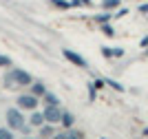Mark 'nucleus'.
Masks as SVG:
<instances>
[{"label":"nucleus","instance_id":"f8f14e48","mask_svg":"<svg viewBox=\"0 0 148 139\" xmlns=\"http://www.w3.org/2000/svg\"><path fill=\"white\" fill-rule=\"evenodd\" d=\"M44 102L47 104H60V99H58V95H53V93H44Z\"/></svg>","mask_w":148,"mask_h":139},{"label":"nucleus","instance_id":"f03ea898","mask_svg":"<svg viewBox=\"0 0 148 139\" xmlns=\"http://www.w3.org/2000/svg\"><path fill=\"white\" fill-rule=\"evenodd\" d=\"M44 115V121H49V124H58L62 119V110H60V104H47V108L42 110Z\"/></svg>","mask_w":148,"mask_h":139},{"label":"nucleus","instance_id":"20e7f679","mask_svg":"<svg viewBox=\"0 0 148 139\" xmlns=\"http://www.w3.org/2000/svg\"><path fill=\"white\" fill-rule=\"evenodd\" d=\"M18 106L20 108H25V110H33L38 108V97L31 93V95H20L18 97Z\"/></svg>","mask_w":148,"mask_h":139},{"label":"nucleus","instance_id":"6e6552de","mask_svg":"<svg viewBox=\"0 0 148 139\" xmlns=\"http://www.w3.org/2000/svg\"><path fill=\"white\" fill-rule=\"evenodd\" d=\"M31 126H36V128H40V126H42V124H44V115H42V113H38V110L36 108H33V115H31Z\"/></svg>","mask_w":148,"mask_h":139},{"label":"nucleus","instance_id":"f3484780","mask_svg":"<svg viewBox=\"0 0 148 139\" xmlns=\"http://www.w3.org/2000/svg\"><path fill=\"white\" fill-rule=\"evenodd\" d=\"M95 20H97V22H108L111 16H108V13H102V16H95Z\"/></svg>","mask_w":148,"mask_h":139},{"label":"nucleus","instance_id":"f257e3e1","mask_svg":"<svg viewBox=\"0 0 148 139\" xmlns=\"http://www.w3.org/2000/svg\"><path fill=\"white\" fill-rule=\"evenodd\" d=\"M7 124H9V128H13V130H22V126H25V115H22V110L9 108L7 110Z\"/></svg>","mask_w":148,"mask_h":139},{"label":"nucleus","instance_id":"a211bd4d","mask_svg":"<svg viewBox=\"0 0 148 139\" xmlns=\"http://www.w3.org/2000/svg\"><path fill=\"white\" fill-rule=\"evenodd\" d=\"M102 55H104V58H113V49L104 47V49H102Z\"/></svg>","mask_w":148,"mask_h":139},{"label":"nucleus","instance_id":"9d476101","mask_svg":"<svg viewBox=\"0 0 148 139\" xmlns=\"http://www.w3.org/2000/svg\"><path fill=\"white\" fill-rule=\"evenodd\" d=\"M60 124L64 128H71L73 126V115H71V113H66V110H62V119H60Z\"/></svg>","mask_w":148,"mask_h":139},{"label":"nucleus","instance_id":"7ed1b4c3","mask_svg":"<svg viewBox=\"0 0 148 139\" xmlns=\"http://www.w3.org/2000/svg\"><path fill=\"white\" fill-rule=\"evenodd\" d=\"M9 77L13 79V84H18V86H29L33 79H31V75L25 71V68H13L11 73H9Z\"/></svg>","mask_w":148,"mask_h":139},{"label":"nucleus","instance_id":"1a4fd4ad","mask_svg":"<svg viewBox=\"0 0 148 139\" xmlns=\"http://www.w3.org/2000/svg\"><path fill=\"white\" fill-rule=\"evenodd\" d=\"M40 137H56V128H53V124L47 121V126H40Z\"/></svg>","mask_w":148,"mask_h":139},{"label":"nucleus","instance_id":"ddd939ff","mask_svg":"<svg viewBox=\"0 0 148 139\" xmlns=\"http://www.w3.org/2000/svg\"><path fill=\"white\" fill-rule=\"evenodd\" d=\"M119 0H104V9H117Z\"/></svg>","mask_w":148,"mask_h":139},{"label":"nucleus","instance_id":"aec40b11","mask_svg":"<svg viewBox=\"0 0 148 139\" xmlns=\"http://www.w3.org/2000/svg\"><path fill=\"white\" fill-rule=\"evenodd\" d=\"M113 55H117V58H119V55H124V49H113Z\"/></svg>","mask_w":148,"mask_h":139},{"label":"nucleus","instance_id":"5701e85b","mask_svg":"<svg viewBox=\"0 0 148 139\" xmlns=\"http://www.w3.org/2000/svg\"><path fill=\"white\" fill-rule=\"evenodd\" d=\"M80 2H84V5H91V0H80Z\"/></svg>","mask_w":148,"mask_h":139},{"label":"nucleus","instance_id":"4468645a","mask_svg":"<svg viewBox=\"0 0 148 139\" xmlns=\"http://www.w3.org/2000/svg\"><path fill=\"white\" fill-rule=\"evenodd\" d=\"M0 139H13V133L7 128H0Z\"/></svg>","mask_w":148,"mask_h":139},{"label":"nucleus","instance_id":"2eb2a0df","mask_svg":"<svg viewBox=\"0 0 148 139\" xmlns=\"http://www.w3.org/2000/svg\"><path fill=\"white\" fill-rule=\"evenodd\" d=\"M0 66H11V58H7V55H0Z\"/></svg>","mask_w":148,"mask_h":139},{"label":"nucleus","instance_id":"0eeeda50","mask_svg":"<svg viewBox=\"0 0 148 139\" xmlns=\"http://www.w3.org/2000/svg\"><path fill=\"white\" fill-rule=\"evenodd\" d=\"M31 93L36 97H42L44 93H47V86H44L42 82H31Z\"/></svg>","mask_w":148,"mask_h":139},{"label":"nucleus","instance_id":"9b49d317","mask_svg":"<svg viewBox=\"0 0 148 139\" xmlns=\"http://www.w3.org/2000/svg\"><path fill=\"white\" fill-rule=\"evenodd\" d=\"M49 2L58 9H71V0H49Z\"/></svg>","mask_w":148,"mask_h":139},{"label":"nucleus","instance_id":"412c9836","mask_svg":"<svg viewBox=\"0 0 148 139\" xmlns=\"http://www.w3.org/2000/svg\"><path fill=\"white\" fill-rule=\"evenodd\" d=\"M139 11H144V13H148V2H146V5H142V7H139Z\"/></svg>","mask_w":148,"mask_h":139},{"label":"nucleus","instance_id":"6ab92c4d","mask_svg":"<svg viewBox=\"0 0 148 139\" xmlns=\"http://www.w3.org/2000/svg\"><path fill=\"white\" fill-rule=\"evenodd\" d=\"M104 33H106V36H113V29L108 27V24H104Z\"/></svg>","mask_w":148,"mask_h":139},{"label":"nucleus","instance_id":"dca6fc26","mask_svg":"<svg viewBox=\"0 0 148 139\" xmlns=\"http://www.w3.org/2000/svg\"><path fill=\"white\" fill-rule=\"evenodd\" d=\"M106 84H108V86H113L115 91H124V88H122V84H117V82H113V79H106Z\"/></svg>","mask_w":148,"mask_h":139},{"label":"nucleus","instance_id":"4be33fe9","mask_svg":"<svg viewBox=\"0 0 148 139\" xmlns=\"http://www.w3.org/2000/svg\"><path fill=\"white\" fill-rule=\"evenodd\" d=\"M142 47H148V36H146V38L142 40Z\"/></svg>","mask_w":148,"mask_h":139},{"label":"nucleus","instance_id":"39448f33","mask_svg":"<svg viewBox=\"0 0 148 139\" xmlns=\"http://www.w3.org/2000/svg\"><path fill=\"white\" fill-rule=\"evenodd\" d=\"M62 55H64V58H66L69 62H73L75 66H80V68H84V66H86V60H84V58H82L80 53L71 51V49H64V51H62Z\"/></svg>","mask_w":148,"mask_h":139},{"label":"nucleus","instance_id":"423d86ee","mask_svg":"<svg viewBox=\"0 0 148 139\" xmlns=\"http://www.w3.org/2000/svg\"><path fill=\"white\" fill-rule=\"evenodd\" d=\"M56 137H60V139H80V137H84V135L80 133V130H64V133H56Z\"/></svg>","mask_w":148,"mask_h":139}]
</instances>
